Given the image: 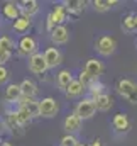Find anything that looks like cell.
<instances>
[{
  "instance_id": "f546056e",
  "label": "cell",
  "mask_w": 137,
  "mask_h": 146,
  "mask_svg": "<svg viewBox=\"0 0 137 146\" xmlns=\"http://www.w3.org/2000/svg\"><path fill=\"white\" fill-rule=\"evenodd\" d=\"M10 78V72L5 66H0V85H5Z\"/></svg>"
},
{
  "instance_id": "ac0fdd59",
  "label": "cell",
  "mask_w": 137,
  "mask_h": 146,
  "mask_svg": "<svg viewBox=\"0 0 137 146\" xmlns=\"http://www.w3.org/2000/svg\"><path fill=\"white\" fill-rule=\"evenodd\" d=\"M31 26H32L31 17L22 15V14H20V17H17V19L12 22V27H14V31H15V33H26V31H29V29H31Z\"/></svg>"
},
{
  "instance_id": "4316f807",
  "label": "cell",
  "mask_w": 137,
  "mask_h": 146,
  "mask_svg": "<svg viewBox=\"0 0 137 146\" xmlns=\"http://www.w3.org/2000/svg\"><path fill=\"white\" fill-rule=\"evenodd\" d=\"M0 48L9 51V53H12L15 49V41L10 36H0Z\"/></svg>"
},
{
  "instance_id": "83f0119b",
  "label": "cell",
  "mask_w": 137,
  "mask_h": 146,
  "mask_svg": "<svg viewBox=\"0 0 137 146\" xmlns=\"http://www.w3.org/2000/svg\"><path fill=\"white\" fill-rule=\"evenodd\" d=\"M78 143H80V141L74 138V134H66V136L61 138L59 146H78Z\"/></svg>"
},
{
  "instance_id": "cb8c5ba5",
  "label": "cell",
  "mask_w": 137,
  "mask_h": 146,
  "mask_svg": "<svg viewBox=\"0 0 137 146\" xmlns=\"http://www.w3.org/2000/svg\"><path fill=\"white\" fill-rule=\"evenodd\" d=\"M117 3H119L117 0H93V9L97 12H107Z\"/></svg>"
},
{
  "instance_id": "f1b7e54d",
  "label": "cell",
  "mask_w": 137,
  "mask_h": 146,
  "mask_svg": "<svg viewBox=\"0 0 137 146\" xmlns=\"http://www.w3.org/2000/svg\"><path fill=\"white\" fill-rule=\"evenodd\" d=\"M78 80L81 82V85H83L85 88H88V87H90V85H92L93 82H97V80H93V78H92V76H90L88 73L85 72V70H83V72L80 73V76H78Z\"/></svg>"
},
{
  "instance_id": "d6a6232c",
  "label": "cell",
  "mask_w": 137,
  "mask_h": 146,
  "mask_svg": "<svg viewBox=\"0 0 137 146\" xmlns=\"http://www.w3.org/2000/svg\"><path fill=\"white\" fill-rule=\"evenodd\" d=\"M88 146H103L102 138H93V141H92V143H90Z\"/></svg>"
},
{
  "instance_id": "8992f818",
  "label": "cell",
  "mask_w": 137,
  "mask_h": 146,
  "mask_svg": "<svg viewBox=\"0 0 137 146\" xmlns=\"http://www.w3.org/2000/svg\"><path fill=\"white\" fill-rule=\"evenodd\" d=\"M68 15L69 14H68V10H66V7H65V3H56L53 7L51 14H49V17H51V21H53L54 26H63L65 21L68 19Z\"/></svg>"
},
{
  "instance_id": "484cf974",
  "label": "cell",
  "mask_w": 137,
  "mask_h": 146,
  "mask_svg": "<svg viewBox=\"0 0 137 146\" xmlns=\"http://www.w3.org/2000/svg\"><path fill=\"white\" fill-rule=\"evenodd\" d=\"M122 29L125 33H136V26H134V14H127L122 19Z\"/></svg>"
},
{
  "instance_id": "5bb4252c",
  "label": "cell",
  "mask_w": 137,
  "mask_h": 146,
  "mask_svg": "<svg viewBox=\"0 0 137 146\" xmlns=\"http://www.w3.org/2000/svg\"><path fill=\"white\" fill-rule=\"evenodd\" d=\"M20 97H22L20 85H17V83H9L7 88H5V95H3V99H5L7 102L12 104V102H19Z\"/></svg>"
},
{
  "instance_id": "74e56055",
  "label": "cell",
  "mask_w": 137,
  "mask_h": 146,
  "mask_svg": "<svg viewBox=\"0 0 137 146\" xmlns=\"http://www.w3.org/2000/svg\"><path fill=\"white\" fill-rule=\"evenodd\" d=\"M2 143H3V141H2V138H0V146H2Z\"/></svg>"
},
{
  "instance_id": "4fadbf2b",
  "label": "cell",
  "mask_w": 137,
  "mask_h": 146,
  "mask_svg": "<svg viewBox=\"0 0 137 146\" xmlns=\"http://www.w3.org/2000/svg\"><path fill=\"white\" fill-rule=\"evenodd\" d=\"M17 104H19V107H24V109L29 110L32 114V117H39V100H36L34 97H24L22 95Z\"/></svg>"
},
{
  "instance_id": "8d00e7d4",
  "label": "cell",
  "mask_w": 137,
  "mask_h": 146,
  "mask_svg": "<svg viewBox=\"0 0 137 146\" xmlns=\"http://www.w3.org/2000/svg\"><path fill=\"white\" fill-rule=\"evenodd\" d=\"M78 146H88V145H85V143H78Z\"/></svg>"
},
{
  "instance_id": "d4e9b609",
  "label": "cell",
  "mask_w": 137,
  "mask_h": 146,
  "mask_svg": "<svg viewBox=\"0 0 137 146\" xmlns=\"http://www.w3.org/2000/svg\"><path fill=\"white\" fill-rule=\"evenodd\" d=\"M88 90H90V99H97V97H100L102 94H105L103 90H105V85H103L100 80H97V82H93L90 87H88Z\"/></svg>"
},
{
  "instance_id": "277c9868",
  "label": "cell",
  "mask_w": 137,
  "mask_h": 146,
  "mask_svg": "<svg viewBox=\"0 0 137 146\" xmlns=\"http://www.w3.org/2000/svg\"><path fill=\"white\" fill-rule=\"evenodd\" d=\"M58 102L53 97H44L39 100V117H54L58 114Z\"/></svg>"
},
{
  "instance_id": "52a82bcc",
  "label": "cell",
  "mask_w": 137,
  "mask_h": 146,
  "mask_svg": "<svg viewBox=\"0 0 137 146\" xmlns=\"http://www.w3.org/2000/svg\"><path fill=\"white\" fill-rule=\"evenodd\" d=\"M42 54H44V60H46L49 68H56L63 63V54L58 48H47Z\"/></svg>"
},
{
  "instance_id": "e0dca14e",
  "label": "cell",
  "mask_w": 137,
  "mask_h": 146,
  "mask_svg": "<svg viewBox=\"0 0 137 146\" xmlns=\"http://www.w3.org/2000/svg\"><path fill=\"white\" fill-rule=\"evenodd\" d=\"M2 14H3V17H7V19H10V21H15L17 17H20L19 3H15V2H7V3H3Z\"/></svg>"
},
{
  "instance_id": "5b68a950",
  "label": "cell",
  "mask_w": 137,
  "mask_h": 146,
  "mask_svg": "<svg viewBox=\"0 0 137 146\" xmlns=\"http://www.w3.org/2000/svg\"><path fill=\"white\" fill-rule=\"evenodd\" d=\"M27 66H29V72L34 73V75H44V73L49 70L46 60H44V54L42 53H36L29 58L27 61Z\"/></svg>"
},
{
  "instance_id": "e575fe53",
  "label": "cell",
  "mask_w": 137,
  "mask_h": 146,
  "mask_svg": "<svg viewBox=\"0 0 137 146\" xmlns=\"http://www.w3.org/2000/svg\"><path fill=\"white\" fill-rule=\"evenodd\" d=\"M134 26H136V31H137V14H134Z\"/></svg>"
},
{
  "instance_id": "3957f363",
  "label": "cell",
  "mask_w": 137,
  "mask_h": 146,
  "mask_svg": "<svg viewBox=\"0 0 137 146\" xmlns=\"http://www.w3.org/2000/svg\"><path fill=\"white\" fill-rule=\"evenodd\" d=\"M17 53H19V56L31 58L32 54L39 53L37 51V41L32 36H22L17 42Z\"/></svg>"
},
{
  "instance_id": "30bf717a",
  "label": "cell",
  "mask_w": 137,
  "mask_h": 146,
  "mask_svg": "<svg viewBox=\"0 0 137 146\" xmlns=\"http://www.w3.org/2000/svg\"><path fill=\"white\" fill-rule=\"evenodd\" d=\"M63 127H65L66 134H74V133H78V131L81 129V119H80L74 112H71V114H68V115L65 117Z\"/></svg>"
},
{
  "instance_id": "836d02e7",
  "label": "cell",
  "mask_w": 137,
  "mask_h": 146,
  "mask_svg": "<svg viewBox=\"0 0 137 146\" xmlns=\"http://www.w3.org/2000/svg\"><path fill=\"white\" fill-rule=\"evenodd\" d=\"M5 129H7V124H5V122H2V121H0V138H2V134H3V133H5Z\"/></svg>"
},
{
  "instance_id": "603a6c76",
  "label": "cell",
  "mask_w": 137,
  "mask_h": 146,
  "mask_svg": "<svg viewBox=\"0 0 137 146\" xmlns=\"http://www.w3.org/2000/svg\"><path fill=\"white\" fill-rule=\"evenodd\" d=\"M65 3V7H66V10H68V14H81L83 12V9H85V2H81V0H68V2H63Z\"/></svg>"
},
{
  "instance_id": "9c48e42d",
  "label": "cell",
  "mask_w": 137,
  "mask_h": 146,
  "mask_svg": "<svg viewBox=\"0 0 137 146\" xmlns=\"http://www.w3.org/2000/svg\"><path fill=\"white\" fill-rule=\"evenodd\" d=\"M112 126H113V129H115L117 133H127V131L130 129V119H129L127 114L119 112V114L113 115V119H112Z\"/></svg>"
},
{
  "instance_id": "1f68e13d",
  "label": "cell",
  "mask_w": 137,
  "mask_h": 146,
  "mask_svg": "<svg viewBox=\"0 0 137 146\" xmlns=\"http://www.w3.org/2000/svg\"><path fill=\"white\" fill-rule=\"evenodd\" d=\"M127 100H129L130 104H137V88L130 94V95H129V97H127Z\"/></svg>"
},
{
  "instance_id": "9a60e30c",
  "label": "cell",
  "mask_w": 137,
  "mask_h": 146,
  "mask_svg": "<svg viewBox=\"0 0 137 146\" xmlns=\"http://www.w3.org/2000/svg\"><path fill=\"white\" fill-rule=\"evenodd\" d=\"M86 88L81 85V82L78 80V78H73V82L68 85V88L65 90V94H66V97L68 99H78V97H81L83 95V92H85Z\"/></svg>"
},
{
  "instance_id": "ffe728a7",
  "label": "cell",
  "mask_w": 137,
  "mask_h": 146,
  "mask_svg": "<svg viewBox=\"0 0 137 146\" xmlns=\"http://www.w3.org/2000/svg\"><path fill=\"white\" fill-rule=\"evenodd\" d=\"M20 90H22V95L24 97H34L37 95V85H36L34 80H31V78H26V80H22L20 83Z\"/></svg>"
},
{
  "instance_id": "2e32d148",
  "label": "cell",
  "mask_w": 137,
  "mask_h": 146,
  "mask_svg": "<svg viewBox=\"0 0 137 146\" xmlns=\"http://www.w3.org/2000/svg\"><path fill=\"white\" fill-rule=\"evenodd\" d=\"M19 9H20L22 15L32 17L39 12V3L36 0H22V2H19Z\"/></svg>"
},
{
  "instance_id": "7a4b0ae2",
  "label": "cell",
  "mask_w": 137,
  "mask_h": 146,
  "mask_svg": "<svg viewBox=\"0 0 137 146\" xmlns=\"http://www.w3.org/2000/svg\"><path fill=\"white\" fill-rule=\"evenodd\" d=\"M95 49L102 56H110L117 49V39L112 36H98L95 39Z\"/></svg>"
},
{
  "instance_id": "7c38bea8",
  "label": "cell",
  "mask_w": 137,
  "mask_h": 146,
  "mask_svg": "<svg viewBox=\"0 0 137 146\" xmlns=\"http://www.w3.org/2000/svg\"><path fill=\"white\" fill-rule=\"evenodd\" d=\"M115 88H117V92H119L124 99H127V97L137 88V85L132 82V80H129V78H119Z\"/></svg>"
},
{
  "instance_id": "6da1fadb",
  "label": "cell",
  "mask_w": 137,
  "mask_h": 146,
  "mask_svg": "<svg viewBox=\"0 0 137 146\" xmlns=\"http://www.w3.org/2000/svg\"><path fill=\"white\" fill-rule=\"evenodd\" d=\"M95 112H97V104H95V100L90 99V97L81 99V100L76 104V107H74V114H76L81 121L92 119V117L95 115Z\"/></svg>"
},
{
  "instance_id": "8fae6325",
  "label": "cell",
  "mask_w": 137,
  "mask_h": 146,
  "mask_svg": "<svg viewBox=\"0 0 137 146\" xmlns=\"http://www.w3.org/2000/svg\"><path fill=\"white\" fill-rule=\"evenodd\" d=\"M51 41L54 44H66L69 41V31L68 27L63 24V26H56L53 31H51Z\"/></svg>"
},
{
  "instance_id": "d6986e66",
  "label": "cell",
  "mask_w": 137,
  "mask_h": 146,
  "mask_svg": "<svg viewBox=\"0 0 137 146\" xmlns=\"http://www.w3.org/2000/svg\"><path fill=\"white\" fill-rule=\"evenodd\" d=\"M71 82H73V73L69 70H59V73L56 75V85L59 90H66Z\"/></svg>"
},
{
  "instance_id": "ba28073f",
  "label": "cell",
  "mask_w": 137,
  "mask_h": 146,
  "mask_svg": "<svg viewBox=\"0 0 137 146\" xmlns=\"http://www.w3.org/2000/svg\"><path fill=\"white\" fill-rule=\"evenodd\" d=\"M103 63L98 60V58H90L86 63H85V72L88 73L93 80H98L100 75L103 73Z\"/></svg>"
},
{
  "instance_id": "44dd1931",
  "label": "cell",
  "mask_w": 137,
  "mask_h": 146,
  "mask_svg": "<svg viewBox=\"0 0 137 146\" xmlns=\"http://www.w3.org/2000/svg\"><path fill=\"white\" fill-rule=\"evenodd\" d=\"M95 104H97V110H102V112H107L113 107V99L108 95V94H102L100 97L95 99Z\"/></svg>"
},
{
  "instance_id": "7402d4cb",
  "label": "cell",
  "mask_w": 137,
  "mask_h": 146,
  "mask_svg": "<svg viewBox=\"0 0 137 146\" xmlns=\"http://www.w3.org/2000/svg\"><path fill=\"white\" fill-rule=\"evenodd\" d=\"M15 117H17V124L20 126V127H24V126H27V124H31L32 122V114L29 112L27 109H24V107H19V109L15 110Z\"/></svg>"
},
{
  "instance_id": "d590c367",
  "label": "cell",
  "mask_w": 137,
  "mask_h": 146,
  "mask_svg": "<svg viewBox=\"0 0 137 146\" xmlns=\"http://www.w3.org/2000/svg\"><path fill=\"white\" fill-rule=\"evenodd\" d=\"M2 146H12V143H9V141H3V143H2Z\"/></svg>"
},
{
  "instance_id": "4dcf8cb0",
  "label": "cell",
  "mask_w": 137,
  "mask_h": 146,
  "mask_svg": "<svg viewBox=\"0 0 137 146\" xmlns=\"http://www.w3.org/2000/svg\"><path fill=\"white\" fill-rule=\"evenodd\" d=\"M10 56H12V53H9V51L0 48V66H5V63L10 60Z\"/></svg>"
}]
</instances>
